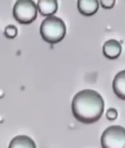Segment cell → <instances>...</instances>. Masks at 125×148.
Wrapping results in <instances>:
<instances>
[{
  "instance_id": "cell-1",
  "label": "cell",
  "mask_w": 125,
  "mask_h": 148,
  "mask_svg": "<svg viewBox=\"0 0 125 148\" xmlns=\"http://www.w3.org/2000/svg\"><path fill=\"white\" fill-rule=\"evenodd\" d=\"M72 109L77 120L85 124H91L101 118L104 110V101L97 92L92 89H84L75 96Z\"/></svg>"
},
{
  "instance_id": "cell-2",
  "label": "cell",
  "mask_w": 125,
  "mask_h": 148,
  "mask_svg": "<svg viewBox=\"0 0 125 148\" xmlns=\"http://www.w3.org/2000/svg\"><path fill=\"white\" fill-rule=\"evenodd\" d=\"M40 30L44 41L54 44L58 43L64 38L66 27L61 19L51 16L42 21Z\"/></svg>"
},
{
  "instance_id": "cell-3",
  "label": "cell",
  "mask_w": 125,
  "mask_h": 148,
  "mask_svg": "<svg viewBox=\"0 0 125 148\" xmlns=\"http://www.w3.org/2000/svg\"><path fill=\"white\" fill-rule=\"evenodd\" d=\"M36 3L30 0H18L13 8V16L19 23L30 24L35 21L38 15Z\"/></svg>"
},
{
  "instance_id": "cell-4",
  "label": "cell",
  "mask_w": 125,
  "mask_h": 148,
  "mask_svg": "<svg viewBox=\"0 0 125 148\" xmlns=\"http://www.w3.org/2000/svg\"><path fill=\"white\" fill-rule=\"evenodd\" d=\"M102 148H125V128L119 125L107 128L101 138Z\"/></svg>"
},
{
  "instance_id": "cell-5",
  "label": "cell",
  "mask_w": 125,
  "mask_h": 148,
  "mask_svg": "<svg viewBox=\"0 0 125 148\" xmlns=\"http://www.w3.org/2000/svg\"><path fill=\"white\" fill-rule=\"evenodd\" d=\"M122 51L121 44L118 41L110 39L105 42L103 46V53L108 59L114 60L120 56Z\"/></svg>"
},
{
  "instance_id": "cell-6",
  "label": "cell",
  "mask_w": 125,
  "mask_h": 148,
  "mask_svg": "<svg viewBox=\"0 0 125 148\" xmlns=\"http://www.w3.org/2000/svg\"><path fill=\"white\" fill-rule=\"evenodd\" d=\"M77 5L81 14L91 16L97 12L99 8V2L97 0H79Z\"/></svg>"
},
{
  "instance_id": "cell-7",
  "label": "cell",
  "mask_w": 125,
  "mask_h": 148,
  "mask_svg": "<svg viewBox=\"0 0 125 148\" xmlns=\"http://www.w3.org/2000/svg\"><path fill=\"white\" fill-rule=\"evenodd\" d=\"M113 89L118 98L125 100V70L116 75L113 82Z\"/></svg>"
},
{
  "instance_id": "cell-8",
  "label": "cell",
  "mask_w": 125,
  "mask_h": 148,
  "mask_svg": "<svg viewBox=\"0 0 125 148\" xmlns=\"http://www.w3.org/2000/svg\"><path fill=\"white\" fill-rule=\"evenodd\" d=\"M37 6L42 15L49 17L57 12L58 3L56 0H39Z\"/></svg>"
},
{
  "instance_id": "cell-9",
  "label": "cell",
  "mask_w": 125,
  "mask_h": 148,
  "mask_svg": "<svg viewBox=\"0 0 125 148\" xmlns=\"http://www.w3.org/2000/svg\"><path fill=\"white\" fill-rule=\"evenodd\" d=\"M8 148H37L34 141L27 136H17L10 141Z\"/></svg>"
},
{
  "instance_id": "cell-10",
  "label": "cell",
  "mask_w": 125,
  "mask_h": 148,
  "mask_svg": "<svg viewBox=\"0 0 125 148\" xmlns=\"http://www.w3.org/2000/svg\"><path fill=\"white\" fill-rule=\"evenodd\" d=\"M18 30L16 27L13 25H10L5 27L4 34L6 38L13 39L17 35Z\"/></svg>"
},
{
  "instance_id": "cell-11",
  "label": "cell",
  "mask_w": 125,
  "mask_h": 148,
  "mask_svg": "<svg viewBox=\"0 0 125 148\" xmlns=\"http://www.w3.org/2000/svg\"><path fill=\"white\" fill-rule=\"evenodd\" d=\"M117 111L113 108L108 109L106 113V117L110 121H114L117 118Z\"/></svg>"
},
{
  "instance_id": "cell-12",
  "label": "cell",
  "mask_w": 125,
  "mask_h": 148,
  "mask_svg": "<svg viewBox=\"0 0 125 148\" xmlns=\"http://www.w3.org/2000/svg\"><path fill=\"white\" fill-rule=\"evenodd\" d=\"M116 1L115 0H101L100 1L101 5L102 8L105 9H111L115 5Z\"/></svg>"
}]
</instances>
